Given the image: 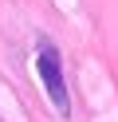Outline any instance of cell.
<instances>
[{
  "label": "cell",
  "mask_w": 118,
  "mask_h": 122,
  "mask_svg": "<svg viewBox=\"0 0 118 122\" xmlns=\"http://www.w3.org/2000/svg\"><path fill=\"white\" fill-rule=\"evenodd\" d=\"M36 75L43 83V95L51 98L55 114L67 118L71 114V91H67V75H63V55L51 40H39L36 43Z\"/></svg>",
  "instance_id": "6da1fadb"
}]
</instances>
